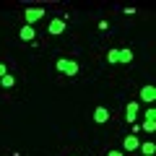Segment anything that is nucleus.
I'll list each match as a JSON object with an SVG mask.
<instances>
[{
  "label": "nucleus",
  "instance_id": "1",
  "mask_svg": "<svg viewBox=\"0 0 156 156\" xmlns=\"http://www.w3.org/2000/svg\"><path fill=\"white\" fill-rule=\"evenodd\" d=\"M55 68H57L60 73H65L68 78H76L78 70H81V65H78L76 60H70V57H60V60L55 62Z\"/></svg>",
  "mask_w": 156,
  "mask_h": 156
},
{
  "label": "nucleus",
  "instance_id": "12",
  "mask_svg": "<svg viewBox=\"0 0 156 156\" xmlns=\"http://www.w3.org/2000/svg\"><path fill=\"white\" fill-rule=\"evenodd\" d=\"M0 86H3V89H13V86H16V78H13L11 73H8L5 78H0Z\"/></svg>",
  "mask_w": 156,
  "mask_h": 156
},
{
  "label": "nucleus",
  "instance_id": "8",
  "mask_svg": "<svg viewBox=\"0 0 156 156\" xmlns=\"http://www.w3.org/2000/svg\"><path fill=\"white\" fill-rule=\"evenodd\" d=\"M135 148H140V140H138V135H128V138L122 140V151H135Z\"/></svg>",
  "mask_w": 156,
  "mask_h": 156
},
{
  "label": "nucleus",
  "instance_id": "6",
  "mask_svg": "<svg viewBox=\"0 0 156 156\" xmlns=\"http://www.w3.org/2000/svg\"><path fill=\"white\" fill-rule=\"evenodd\" d=\"M91 117H94L96 125H104V122H109V109H107V107H96Z\"/></svg>",
  "mask_w": 156,
  "mask_h": 156
},
{
  "label": "nucleus",
  "instance_id": "4",
  "mask_svg": "<svg viewBox=\"0 0 156 156\" xmlns=\"http://www.w3.org/2000/svg\"><path fill=\"white\" fill-rule=\"evenodd\" d=\"M138 109H140V104H138V99H133L128 107H125V120H128L130 125H135V120H138Z\"/></svg>",
  "mask_w": 156,
  "mask_h": 156
},
{
  "label": "nucleus",
  "instance_id": "15",
  "mask_svg": "<svg viewBox=\"0 0 156 156\" xmlns=\"http://www.w3.org/2000/svg\"><path fill=\"white\" fill-rule=\"evenodd\" d=\"M107 156H125V151H117V148H109V151H107Z\"/></svg>",
  "mask_w": 156,
  "mask_h": 156
},
{
  "label": "nucleus",
  "instance_id": "2",
  "mask_svg": "<svg viewBox=\"0 0 156 156\" xmlns=\"http://www.w3.org/2000/svg\"><path fill=\"white\" fill-rule=\"evenodd\" d=\"M44 16H47V11H44L42 5H37V8L26 5V8H23V18H26V26H34L39 18H44Z\"/></svg>",
  "mask_w": 156,
  "mask_h": 156
},
{
  "label": "nucleus",
  "instance_id": "3",
  "mask_svg": "<svg viewBox=\"0 0 156 156\" xmlns=\"http://www.w3.org/2000/svg\"><path fill=\"white\" fill-rule=\"evenodd\" d=\"M65 26H68V21L62 16H55L50 21V26H47V34H50V37H60L62 31H65Z\"/></svg>",
  "mask_w": 156,
  "mask_h": 156
},
{
  "label": "nucleus",
  "instance_id": "14",
  "mask_svg": "<svg viewBox=\"0 0 156 156\" xmlns=\"http://www.w3.org/2000/svg\"><path fill=\"white\" fill-rule=\"evenodd\" d=\"M146 120H154L156 122V107H148V109H146Z\"/></svg>",
  "mask_w": 156,
  "mask_h": 156
},
{
  "label": "nucleus",
  "instance_id": "7",
  "mask_svg": "<svg viewBox=\"0 0 156 156\" xmlns=\"http://www.w3.org/2000/svg\"><path fill=\"white\" fill-rule=\"evenodd\" d=\"M34 37H37V34H34V26H26V23H23V26L18 29V39H21V42H34Z\"/></svg>",
  "mask_w": 156,
  "mask_h": 156
},
{
  "label": "nucleus",
  "instance_id": "17",
  "mask_svg": "<svg viewBox=\"0 0 156 156\" xmlns=\"http://www.w3.org/2000/svg\"><path fill=\"white\" fill-rule=\"evenodd\" d=\"M8 76V68H5V62H0V78H5Z\"/></svg>",
  "mask_w": 156,
  "mask_h": 156
},
{
  "label": "nucleus",
  "instance_id": "5",
  "mask_svg": "<svg viewBox=\"0 0 156 156\" xmlns=\"http://www.w3.org/2000/svg\"><path fill=\"white\" fill-rule=\"evenodd\" d=\"M138 96H140L138 101H148V104H156V86H143Z\"/></svg>",
  "mask_w": 156,
  "mask_h": 156
},
{
  "label": "nucleus",
  "instance_id": "11",
  "mask_svg": "<svg viewBox=\"0 0 156 156\" xmlns=\"http://www.w3.org/2000/svg\"><path fill=\"white\" fill-rule=\"evenodd\" d=\"M133 50H120V62H125V65H128V62H133Z\"/></svg>",
  "mask_w": 156,
  "mask_h": 156
},
{
  "label": "nucleus",
  "instance_id": "10",
  "mask_svg": "<svg viewBox=\"0 0 156 156\" xmlns=\"http://www.w3.org/2000/svg\"><path fill=\"white\" fill-rule=\"evenodd\" d=\"M107 62H109V65H115V62H120V50H117V47H112V50L107 52Z\"/></svg>",
  "mask_w": 156,
  "mask_h": 156
},
{
  "label": "nucleus",
  "instance_id": "9",
  "mask_svg": "<svg viewBox=\"0 0 156 156\" xmlns=\"http://www.w3.org/2000/svg\"><path fill=\"white\" fill-rule=\"evenodd\" d=\"M140 151H143V156H154L156 154V143L154 140H140Z\"/></svg>",
  "mask_w": 156,
  "mask_h": 156
},
{
  "label": "nucleus",
  "instance_id": "13",
  "mask_svg": "<svg viewBox=\"0 0 156 156\" xmlns=\"http://www.w3.org/2000/svg\"><path fill=\"white\" fill-rule=\"evenodd\" d=\"M143 130H148V133H156V122H154V120H146V122H143Z\"/></svg>",
  "mask_w": 156,
  "mask_h": 156
},
{
  "label": "nucleus",
  "instance_id": "16",
  "mask_svg": "<svg viewBox=\"0 0 156 156\" xmlns=\"http://www.w3.org/2000/svg\"><path fill=\"white\" fill-rule=\"evenodd\" d=\"M99 29H101V31H107V29H109V21H107V18H101V21H99Z\"/></svg>",
  "mask_w": 156,
  "mask_h": 156
}]
</instances>
